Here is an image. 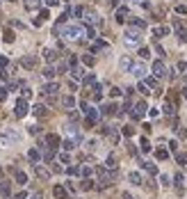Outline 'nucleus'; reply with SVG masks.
Listing matches in <instances>:
<instances>
[{"label":"nucleus","instance_id":"nucleus-46","mask_svg":"<svg viewBox=\"0 0 187 199\" xmlns=\"http://www.w3.org/2000/svg\"><path fill=\"white\" fill-rule=\"evenodd\" d=\"M123 199H132V197H130V194H123Z\"/></svg>","mask_w":187,"mask_h":199},{"label":"nucleus","instance_id":"nucleus-15","mask_svg":"<svg viewBox=\"0 0 187 199\" xmlns=\"http://www.w3.org/2000/svg\"><path fill=\"white\" fill-rule=\"evenodd\" d=\"M2 133H5L7 137H11V140H14V142H18V140H21V135H18V133H16V131H11V128H5V131H2Z\"/></svg>","mask_w":187,"mask_h":199},{"label":"nucleus","instance_id":"nucleus-30","mask_svg":"<svg viewBox=\"0 0 187 199\" xmlns=\"http://www.w3.org/2000/svg\"><path fill=\"white\" fill-rule=\"evenodd\" d=\"M155 156L160 158V160H164V158H166V151H164V149H157V151H155Z\"/></svg>","mask_w":187,"mask_h":199},{"label":"nucleus","instance_id":"nucleus-8","mask_svg":"<svg viewBox=\"0 0 187 199\" xmlns=\"http://www.w3.org/2000/svg\"><path fill=\"white\" fill-rule=\"evenodd\" d=\"M153 73H155V76H160V78H162V76L166 73L164 64H162V62H155V64H153Z\"/></svg>","mask_w":187,"mask_h":199},{"label":"nucleus","instance_id":"nucleus-40","mask_svg":"<svg viewBox=\"0 0 187 199\" xmlns=\"http://www.w3.org/2000/svg\"><path fill=\"white\" fill-rule=\"evenodd\" d=\"M164 112H166V115H171V112H173V105L166 103V105H164Z\"/></svg>","mask_w":187,"mask_h":199},{"label":"nucleus","instance_id":"nucleus-42","mask_svg":"<svg viewBox=\"0 0 187 199\" xmlns=\"http://www.w3.org/2000/svg\"><path fill=\"white\" fill-rule=\"evenodd\" d=\"M5 96H7V89L0 87V101H5Z\"/></svg>","mask_w":187,"mask_h":199},{"label":"nucleus","instance_id":"nucleus-20","mask_svg":"<svg viewBox=\"0 0 187 199\" xmlns=\"http://www.w3.org/2000/svg\"><path fill=\"white\" fill-rule=\"evenodd\" d=\"M55 73H57V71H55L52 67H46V69H43V78H52Z\"/></svg>","mask_w":187,"mask_h":199},{"label":"nucleus","instance_id":"nucleus-44","mask_svg":"<svg viewBox=\"0 0 187 199\" xmlns=\"http://www.w3.org/2000/svg\"><path fill=\"white\" fill-rule=\"evenodd\" d=\"M0 67H2V69L7 67V57H0Z\"/></svg>","mask_w":187,"mask_h":199},{"label":"nucleus","instance_id":"nucleus-34","mask_svg":"<svg viewBox=\"0 0 187 199\" xmlns=\"http://www.w3.org/2000/svg\"><path fill=\"white\" fill-rule=\"evenodd\" d=\"M103 112H105V115H112V112H114V105H105Z\"/></svg>","mask_w":187,"mask_h":199},{"label":"nucleus","instance_id":"nucleus-2","mask_svg":"<svg viewBox=\"0 0 187 199\" xmlns=\"http://www.w3.org/2000/svg\"><path fill=\"white\" fill-rule=\"evenodd\" d=\"M80 32H82L80 25H66V28H64V37H66V39H78Z\"/></svg>","mask_w":187,"mask_h":199},{"label":"nucleus","instance_id":"nucleus-9","mask_svg":"<svg viewBox=\"0 0 187 199\" xmlns=\"http://www.w3.org/2000/svg\"><path fill=\"white\" fill-rule=\"evenodd\" d=\"M52 194H55L57 199H68L66 197V190H64L62 185H55V188H52Z\"/></svg>","mask_w":187,"mask_h":199},{"label":"nucleus","instance_id":"nucleus-28","mask_svg":"<svg viewBox=\"0 0 187 199\" xmlns=\"http://www.w3.org/2000/svg\"><path fill=\"white\" fill-rule=\"evenodd\" d=\"M141 165L146 167V172H151V174H155V172H157V169H155V165H151V162H141Z\"/></svg>","mask_w":187,"mask_h":199},{"label":"nucleus","instance_id":"nucleus-35","mask_svg":"<svg viewBox=\"0 0 187 199\" xmlns=\"http://www.w3.org/2000/svg\"><path fill=\"white\" fill-rule=\"evenodd\" d=\"M80 174H84V176H91V167H82V169H80Z\"/></svg>","mask_w":187,"mask_h":199},{"label":"nucleus","instance_id":"nucleus-16","mask_svg":"<svg viewBox=\"0 0 187 199\" xmlns=\"http://www.w3.org/2000/svg\"><path fill=\"white\" fill-rule=\"evenodd\" d=\"M144 71H146L144 64H135V67H132V73H135L137 78H141V76H144Z\"/></svg>","mask_w":187,"mask_h":199},{"label":"nucleus","instance_id":"nucleus-45","mask_svg":"<svg viewBox=\"0 0 187 199\" xmlns=\"http://www.w3.org/2000/svg\"><path fill=\"white\" fill-rule=\"evenodd\" d=\"M0 181H5V172H2V167H0Z\"/></svg>","mask_w":187,"mask_h":199},{"label":"nucleus","instance_id":"nucleus-25","mask_svg":"<svg viewBox=\"0 0 187 199\" xmlns=\"http://www.w3.org/2000/svg\"><path fill=\"white\" fill-rule=\"evenodd\" d=\"M178 39H180V41H187V30L185 28H178Z\"/></svg>","mask_w":187,"mask_h":199},{"label":"nucleus","instance_id":"nucleus-31","mask_svg":"<svg viewBox=\"0 0 187 199\" xmlns=\"http://www.w3.org/2000/svg\"><path fill=\"white\" fill-rule=\"evenodd\" d=\"M141 151H151V144H148V140H141Z\"/></svg>","mask_w":187,"mask_h":199},{"label":"nucleus","instance_id":"nucleus-36","mask_svg":"<svg viewBox=\"0 0 187 199\" xmlns=\"http://www.w3.org/2000/svg\"><path fill=\"white\" fill-rule=\"evenodd\" d=\"M73 78H82V69H73Z\"/></svg>","mask_w":187,"mask_h":199},{"label":"nucleus","instance_id":"nucleus-41","mask_svg":"<svg viewBox=\"0 0 187 199\" xmlns=\"http://www.w3.org/2000/svg\"><path fill=\"white\" fill-rule=\"evenodd\" d=\"M187 160V156H185V153H178V162H180V165H182V162H185Z\"/></svg>","mask_w":187,"mask_h":199},{"label":"nucleus","instance_id":"nucleus-32","mask_svg":"<svg viewBox=\"0 0 187 199\" xmlns=\"http://www.w3.org/2000/svg\"><path fill=\"white\" fill-rule=\"evenodd\" d=\"M137 89H139L141 94H148V92H151V89H148V85H144V83H141V85H139V87H137Z\"/></svg>","mask_w":187,"mask_h":199},{"label":"nucleus","instance_id":"nucleus-10","mask_svg":"<svg viewBox=\"0 0 187 199\" xmlns=\"http://www.w3.org/2000/svg\"><path fill=\"white\" fill-rule=\"evenodd\" d=\"M130 67H132V60H130V57H121L119 60V69H121V71H128Z\"/></svg>","mask_w":187,"mask_h":199},{"label":"nucleus","instance_id":"nucleus-38","mask_svg":"<svg viewBox=\"0 0 187 199\" xmlns=\"http://www.w3.org/2000/svg\"><path fill=\"white\" fill-rule=\"evenodd\" d=\"M30 133H32V135H36V133H41V128H39V126H30Z\"/></svg>","mask_w":187,"mask_h":199},{"label":"nucleus","instance_id":"nucleus-13","mask_svg":"<svg viewBox=\"0 0 187 199\" xmlns=\"http://www.w3.org/2000/svg\"><path fill=\"white\" fill-rule=\"evenodd\" d=\"M0 197H9V181H0Z\"/></svg>","mask_w":187,"mask_h":199},{"label":"nucleus","instance_id":"nucleus-33","mask_svg":"<svg viewBox=\"0 0 187 199\" xmlns=\"http://www.w3.org/2000/svg\"><path fill=\"white\" fill-rule=\"evenodd\" d=\"M91 188H94L91 181H82V190H91Z\"/></svg>","mask_w":187,"mask_h":199},{"label":"nucleus","instance_id":"nucleus-3","mask_svg":"<svg viewBox=\"0 0 187 199\" xmlns=\"http://www.w3.org/2000/svg\"><path fill=\"white\" fill-rule=\"evenodd\" d=\"M14 112H16V117H25L27 115V99H18L16 101Z\"/></svg>","mask_w":187,"mask_h":199},{"label":"nucleus","instance_id":"nucleus-6","mask_svg":"<svg viewBox=\"0 0 187 199\" xmlns=\"http://www.w3.org/2000/svg\"><path fill=\"white\" fill-rule=\"evenodd\" d=\"M144 112H146V103H144V101H139V103L135 105V110H132V117H135V119H139Z\"/></svg>","mask_w":187,"mask_h":199},{"label":"nucleus","instance_id":"nucleus-19","mask_svg":"<svg viewBox=\"0 0 187 199\" xmlns=\"http://www.w3.org/2000/svg\"><path fill=\"white\" fill-rule=\"evenodd\" d=\"M41 0H25V9H36Z\"/></svg>","mask_w":187,"mask_h":199},{"label":"nucleus","instance_id":"nucleus-14","mask_svg":"<svg viewBox=\"0 0 187 199\" xmlns=\"http://www.w3.org/2000/svg\"><path fill=\"white\" fill-rule=\"evenodd\" d=\"M62 105L66 108V110H71L73 105H75V101H73V96H64V99H62Z\"/></svg>","mask_w":187,"mask_h":199},{"label":"nucleus","instance_id":"nucleus-21","mask_svg":"<svg viewBox=\"0 0 187 199\" xmlns=\"http://www.w3.org/2000/svg\"><path fill=\"white\" fill-rule=\"evenodd\" d=\"M125 14H128V9H125V7H121V9L116 11V21L121 23V21H123V18H125Z\"/></svg>","mask_w":187,"mask_h":199},{"label":"nucleus","instance_id":"nucleus-27","mask_svg":"<svg viewBox=\"0 0 187 199\" xmlns=\"http://www.w3.org/2000/svg\"><path fill=\"white\" fill-rule=\"evenodd\" d=\"M2 39H5L7 44H11V41H14V32H11V30H7V32H5V37H2Z\"/></svg>","mask_w":187,"mask_h":199},{"label":"nucleus","instance_id":"nucleus-4","mask_svg":"<svg viewBox=\"0 0 187 199\" xmlns=\"http://www.w3.org/2000/svg\"><path fill=\"white\" fill-rule=\"evenodd\" d=\"M34 174L41 178V181H48V178H50V169H46L43 165H34Z\"/></svg>","mask_w":187,"mask_h":199},{"label":"nucleus","instance_id":"nucleus-22","mask_svg":"<svg viewBox=\"0 0 187 199\" xmlns=\"http://www.w3.org/2000/svg\"><path fill=\"white\" fill-rule=\"evenodd\" d=\"M100 5H103L105 9H112V7L116 5V0H100Z\"/></svg>","mask_w":187,"mask_h":199},{"label":"nucleus","instance_id":"nucleus-11","mask_svg":"<svg viewBox=\"0 0 187 199\" xmlns=\"http://www.w3.org/2000/svg\"><path fill=\"white\" fill-rule=\"evenodd\" d=\"M14 178H16V183H18V185H25L27 183V174L25 172H16Z\"/></svg>","mask_w":187,"mask_h":199},{"label":"nucleus","instance_id":"nucleus-7","mask_svg":"<svg viewBox=\"0 0 187 199\" xmlns=\"http://www.w3.org/2000/svg\"><path fill=\"white\" fill-rule=\"evenodd\" d=\"M82 14H84V21H87V23H100V18L96 16V11H89V9H84Z\"/></svg>","mask_w":187,"mask_h":199},{"label":"nucleus","instance_id":"nucleus-43","mask_svg":"<svg viewBox=\"0 0 187 199\" xmlns=\"http://www.w3.org/2000/svg\"><path fill=\"white\" fill-rule=\"evenodd\" d=\"M57 2H59V0H46V5H50V7H55Z\"/></svg>","mask_w":187,"mask_h":199},{"label":"nucleus","instance_id":"nucleus-39","mask_svg":"<svg viewBox=\"0 0 187 199\" xmlns=\"http://www.w3.org/2000/svg\"><path fill=\"white\" fill-rule=\"evenodd\" d=\"M59 160H62V162H64V165H66V162H68V160H71V158H68V153H62V156H59Z\"/></svg>","mask_w":187,"mask_h":199},{"label":"nucleus","instance_id":"nucleus-37","mask_svg":"<svg viewBox=\"0 0 187 199\" xmlns=\"http://www.w3.org/2000/svg\"><path fill=\"white\" fill-rule=\"evenodd\" d=\"M82 62H84V64H94V57H91V55H84Z\"/></svg>","mask_w":187,"mask_h":199},{"label":"nucleus","instance_id":"nucleus-12","mask_svg":"<svg viewBox=\"0 0 187 199\" xmlns=\"http://www.w3.org/2000/svg\"><path fill=\"white\" fill-rule=\"evenodd\" d=\"M46 142H48V149H55L59 144V137L57 135H46Z\"/></svg>","mask_w":187,"mask_h":199},{"label":"nucleus","instance_id":"nucleus-5","mask_svg":"<svg viewBox=\"0 0 187 199\" xmlns=\"http://www.w3.org/2000/svg\"><path fill=\"white\" fill-rule=\"evenodd\" d=\"M21 64H23L25 69H34V67H36V57H34V55H25V57L21 60Z\"/></svg>","mask_w":187,"mask_h":199},{"label":"nucleus","instance_id":"nucleus-1","mask_svg":"<svg viewBox=\"0 0 187 199\" xmlns=\"http://www.w3.org/2000/svg\"><path fill=\"white\" fill-rule=\"evenodd\" d=\"M125 46H137V44H141V32L137 30H128L125 32V37H123Z\"/></svg>","mask_w":187,"mask_h":199},{"label":"nucleus","instance_id":"nucleus-29","mask_svg":"<svg viewBox=\"0 0 187 199\" xmlns=\"http://www.w3.org/2000/svg\"><path fill=\"white\" fill-rule=\"evenodd\" d=\"M148 55H151V51H148V48H139V57H148Z\"/></svg>","mask_w":187,"mask_h":199},{"label":"nucleus","instance_id":"nucleus-17","mask_svg":"<svg viewBox=\"0 0 187 199\" xmlns=\"http://www.w3.org/2000/svg\"><path fill=\"white\" fill-rule=\"evenodd\" d=\"M130 183H135V185H141V176H139V174H137V172H130Z\"/></svg>","mask_w":187,"mask_h":199},{"label":"nucleus","instance_id":"nucleus-24","mask_svg":"<svg viewBox=\"0 0 187 199\" xmlns=\"http://www.w3.org/2000/svg\"><path fill=\"white\" fill-rule=\"evenodd\" d=\"M34 115H36V117H46V110H43V105H34Z\"/></svg>","mask_w":187,"mask_h":199},{"label":"nucleus","instance_id":"nucleus-23","mask_svg":"<svg viewBox=\"0 0 187 199\" xmlns=\"http://www.w3.org/2000/svg\"><path fill=\"white\" fill-rule=\"evenodd\" d=\"M166 32H169V28H155V37L160 39V37H164Z\"/></svg>","mask_w":187,"mask_h":199},{"label":"nucleus","instance_id":"nucleus-47","mask_svg":"<svg viewBox=\"0 0 187 199\" xmlns=\"http://www.w3.org/2000/svg\"><path fill=\"white\" fill-rule=\"evenodd\" d=\"M32 199H41V197H39V194H36V197H32Z\"/></svg>","mask_w":187,"mask_h":199},{"label":"nucleus","instance_id":"nucleus-18","mask_svg":"<svg viewBox=\"0 0 187 199\" xmlns=\"http://www.w3.org/2000/svg\"><path fill=\"white\" fill-rule=\"evenodd\" d=\"M43 57L52 62V60H57V53H55V51H50V48H46V51H43Z\"/></svg>","mask_w":187,"mask_h":199},{"label":"nucleus","instance_id":"nucleus-26","mask_svg":"<svg viewBox=\"0 0 187 199\" xmlns=\"http://www.w3.org/2000/svg\"><path fill=\"white\" fill-rule=\"evenodd\" d=\"M27 156H30V160H39V151H36V149H30V151H27Z\"/></svg>","mask_w":187,"mask_h":199}]
</instances>
